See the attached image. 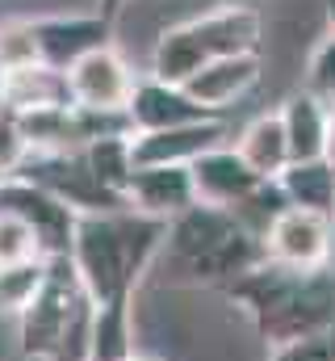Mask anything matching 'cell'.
Segmentation results:
<instances>
[{"mask_svg": "<svg viewBox=\"0 0 335 361\" xmlns=\"http://www.w3.org/2000/svg\"><path fill=\"white\" fill-rule=\"evenodd\" d=\"M235 152L244 156L251 173L260 180H277L293 160H289V139H285V122H281V109H268V114H255L248 126L235 135Z\"/></svg>", "mask_w": 335, "mask_h": 361, "instance_id": "obj_14", "label": "cell"}, {"mask_svg": "<svg viewBox=\"0 0 335 361\" xmlns=\"http://www.w3.org/2000/svg\"><path fill=\"white\" fill-rule=\"evenodd\" d=\"M268 361H335V332L306 336V341H289V345H277Z\"/></svg>", "mask_w": 335, "mask_h": 361, "instance_id": "obj_24", "label": "cell"}, {"mask_svg": "<svg viewBox=\"0 0 335 361\" xmlns=\"http://www.w3.org/2000/svg\"><path fill=\"white\" fill-rule=\"evenodd\" d=\"M193 177V193L201 206H218V210H235L251 189L260 185V177L244 164V156L235 152V143H218L206 156H197L189 164Z\"/></svg>", "mask_w": 335, "mask_h": 361, "instance_id": "obj_10", "label": "cell"}, {"mask_svg": "<svg viewBox=\"0 0 335 361\" xmlns=\"http://www.w3.org/2000/svg\"><path fill=\"white\" fill-rule=\"evenodd\" d=\"M25 261H46L38 235L8 210H0V269L8 265H25Z\"/></svg>", "mask_w": 335, "mask_h": 361, "instance_id": "obj_23", "label": "cell"}, {"mask_svg": "<svg viewBox=\"0 0 335 361\" xmlns=\"http://www.w3.org/2000/svg\"><path fill=\"white\" fill-rule=\"evenodd\" d=\"M218 143H231L222 118H206V122H189V126H172V130H147V135L130 139L134 169H156V164L189 169L197 156H206Z\"/></svg>", "mask_w": 335, "mask_h": 361, "instance_id": "obj_9", "label": "cell"}, {"mask_svg": "<svg viewBox=\"0 0 335 361\" xmlns=\"http://www.w3.org/2000/svg\"><path fill=\"white\" fill-rule=\"evenodd\" d=\"M34 34H38L42 63L55 72H68L84 55L109 47L113 21H105L101 13H68V17L55 13V17H34Z\"/></svg>", "mask_w": 335, "mask_h": 361, "instance_id": "obj_8", "label": "cell"}, {"mask_svg": "<svg viewBox=\"0 0 335 361\" xmlns=\"http://www.w3.org/2000/svg\"><path fill=\"white\" fill-rule=\"evenodd\" d=\"M260 34H264L260 8L231 0L222 8H210L201 17H189V21L164 30L151 51V76L168 80V85H189L201 68H210L218 59L260 51Z\"/></svg>", "mask_w": 335, "mask_h": 361, "instance_id": "obj_4", "label": "cell"}, {"mask_svg": "<svg viewBox=\"0 0 335 361\" xmlns=\"http://www.w3.org/2000/svg\"><path fill=\"white\" fill-rule=\"evenodd\" d=\"M0 97H4V109L25 118V114H42V109H68L72 105V92H68V76L38 63V68H25V72H13V76H0Z\"/></svg>", "mask_w": 335, "mask_h": 361, "instance_id": "obj_15", "label": "cell"}, {"mask_svg": "<svg viewBox=\"0 0 335 361\" xmlns=\"http://www.w3.org/2000/svg\"><path fill=\"white\" fill-rule=\"evenodd\" d=\"M0 118H4V97H0Z\"/></svg>", "mask_w": 335, "mask_h": 361, "instance_id": "obj_30", "label": "cell"}, {"mask_svg": "<svg viewBox=\"0 0 335 361\" xmlns=\"http://www.w3.org/2000/svg\"><path fill=\"white\" fill-rule=\"evenodd\" d=\"M327 105H319L310 92H293L281 105V122H285V139H289V160H323L327 152Z\"/></svg>", "mask_w": 335, "mask_h": 361, "instance_id": "obj_16", "label": "cell"}, {"mask_svg": "<svg viewBox=\"0 0 335 361\" xmlns=\"http://www.w3.org/2000/svg\"><path fill=\"white\" fill-rule=\"evenodd\" d=\"M327 17H331V34H335V0H327Z\"/></svg>", "mask_w": 335, "mask_h": 361, "instance_id": "obj_27", "label": "cell"}, {"mask_svg": "<svg viewBox=\"0 0 335 361\" xmlns=\"http://www.w3.org/2000/svg\"><path fill=\"white\" fill-rule=\"evenodd\" d=\"M227 290L251 315L268 349L335 332V269L293 273L264 261L260 269H251Z\"/></svg>", "mask_w": 335, "mask_h": 361, "instance_id": "obj_2", "label": "cell"}, {"mask_svg": "<svg viewBox=\"0 0 335 361\" xmlns=\"http://www.w3.org/2000/svg\"><path fill=\"white\" fill-rule=\"evenodd\" d=\"M96 302L88 298L72 257H51L30 307L17 315L25 361H88Z\"/></svg>", "mask_w": 335, "mask_h": 361, "instance_id": "obj_3", "label": "cell"}, {"mask_svg": "<svg viewBox=\"0 0 335 361\" xmlns=\"http://www.w3.org/2000/svg\"><path fill=\"white\" fill-rule=\"evenodd\" d=\"M130 139H134V135L96 139V143H88V147L80 152L84 169L92 173V180H96L109 197H118V202H122L130 177H134V147H130ZM122 206H126V202H122Z\"/></svg>", "mask_w": 335, "mask_h": 361, "instance_id": "obj_19", "label": "cell"}, {"mask_svg": "<svg viewBox=\"0 0 335 361\" xmlns=\"http://www.w3.org/2000/svg\"><path fill=\"white\" fill-rule=\"evenodd\" d=\"M38 63H42V51H38L34 21L30 17L0 21V76L25 72V68H38Z\"/></svg>", "mask_w": 335, "mask_h": 361, "instance_id": "obj_20", "label": "cell"}, {"mask_svg": "<svg viewBox=\"0 0 335 361\" xmlns=\"http://www.w3.org/2000/svg\"><path fill=\"white\" fill-rule=\"evenodd\" d=\"M331 227H335V210H331Z\"/></svg>", "mask_w": 335, "mask_h": 361, "instance_id": "obj_31", "label": "cell"}, {"mask_svg": "<svg viewBox=\"0 0 335 361\" xmlns=\"http://www.w3.org/2000/svg\"><path fill=\"white\" fill-rule=\"evenodd\" d=\"M130 361H156V357H139V353H134V357H130Z\"/></svg>", "mask_w": 335, "mask_h": 361, "instance_id": "obj_28", "label": "cell"}, {"mask_svg": "<svg viewBox=\"0 0 335 361\" xmlns=\"http://www.w3.org/2000/svg\"><path fill=\"white\" fill-rule=\"evenodd\" d=\"M164 244L168 223L147 219L130 206H118V210L76 219V235H72L68 257L80 273L88 298L101 307V302L134 298V286L151 269V261L164 252Z\"/></svg>", "mask_w": 335, "mask_h": 361, "instance_id": "obj_1", "label": "cell"}, {"mask_svg": "<svg viewBox=\"0 0 335 361\" xmlns=\"http://www.w3.org/2000/svg\"><path fill=\"white\" fill-rule=\"evenodd\" d=\"M302 92H310L319 105H327V114L335 109V34L327 30L319 42H315V51H310V59H306V72H302Z\"/></svg>", "mask_w": 335, "mask_h": 361, "instance_id": "obj_22", "label": "cell"}, {"mask_svg": "<svg viewBox=\"0 0 335 361\" xmlns=\"http://www.w3.org/2000/svg\"><path fill=\"white\" fill-rule=\"evenodd\" d=\"M68 92H72V105L76 109H96V114H126L130 97L139 76L130 72V63L109 47L84 55L80 63H72L68 72Z\"/></svg>", "mask_w": 335, "mask_h": 361, "instance_id": "obj_7", "label": "cell"}, {"mask_svg": "<svg viewBox=\"0 0 335 361\" xmlns=\"http://www.w3.org/2000/svg\"><path fill=\"white\" fill-rule=\"evenodd\" d=\"M122 202L147 219H160V223H172L176 214H184L189 206H197V193H193V177L189 169H168V164H156V169H134V177L126 185Z\"/></svg>", "mask_w": 335, "mask_h": 361, "instance_id": "obj_12", "label": "cell"}, {"mask_svg": "<svg viewBox=\"0 0 335 361\" xmlns=\"http://www.w3.org/2000/svg\"><path fill=\"white\" fill-rule=\"evenodd\" d=\"M4 177H8V173H4V164H0V185H4Z\"/></svg>", "mask_w": 335, "mask_h": 361, "instance_id": "obj_29", "label": "cell"}, {"mask_svg": "<svg viewBox=\"0 0 335 361\" xmlns=\"http://www.w3.org/2000/svg\"><path fill=\"white\" fill-rule=\"evenodd\" d=\"M130 114V126L134 135H147V130H172V126H189V122H206L214 114H206L184 85H168V80H156V76H143L134 85V97L126 105Z\"/></svg>", "mask_w": 335, "mask_h": 361, "instance_id": "obj_11", "label": "cell"}, {"mask_svg": "<svg viewBox=\"0 0 335 361\" xmlns=\"http://www.w3.org/2000/svg\"><path fill=\"white\" fill-rule=\"evenodd\" d=\"M134 357V298L101 302L92 315L88 361H130Z\"/></svg>", "mask_w": 335, "mask_h": 361, "instance_id": "obj_17", "label": "cell"}, {"mask_svg": "<svg viewBox=\"0 0 335 361\" xmlns=\"http://www.w3.org/2000/svg\"><path fill=\"white\" fill-rule=\"evenodd\" d=\"M335 257V227L327 214L315 210H285L268 231H264V261L293 273L331 269Z\"/></svg>", "mask_w": 335, "mask_h": 361, "instance_id": "obj_5", "label": "cell"}, {"mask_svg": "<svg viewBox=\"0 0 335 361\" xmlns=\"http://www.w3.org/2000/svg\"><path fill=\"white\" fill-rule=\"evenodd\" d=\"M46 277V261H25V265H8L0 269V315H21L30 307V298L38 294Z\"/></svg>", "mask_w": 335, "mask_h": 361, "instance_id": "obj_21", "label": "cell"}, {"mask_svg": "<svg viewBox=\"0 0 335 361\" xmlns=\"http://www.w3.org/2000/svg\"><path fill=\"white\" fill-rule=\"evenodd\" d=\"M323 160L335 169V109H331V118H327V152H323Z\"/></svg>", "mask_w": 335, "mask_h": 361, "instance_id": "obj_26", "label": "cell"}, {"mask_svg": "<svg viewBox=\"0 0 335 361\" xmlns=\"http://www.w3.org/2000/svg\"><path fill=\"white\" fill-rule=\"evenodd\" d=\"M260 85V51H248V55H231V59H218V63H210V68H201L184 92L206 109V114H222V109H231L239 97H248L251 89Z\"/></svg>", "mask_w": 335, "mask_h": 361, "instance_id": "obj_13", "label": "cell"}, {"mask_svg": "<svg viewBox=\"0 0 335 361\" xmlns=\"http://www.w3.org/2000/svg\"><path fill=\"white\" fill-rule=\"evenodd\" d=\"M239 4H251V0H239Z\"/></svg>", "mask_w": 335, "mask_h": 361, "instance_id": "obj_32", "label": "cell"}, {"mask_svg": "<svg viewBox=\"0 0 335 361\" xmlns=\"http://www.w3.org/2000/svg\"><path fill=\"white\" fill-rule=\"evenodd\" d=\"M0 210L17 214L38 235L46 261L72 252V235H76V219L80 214L63 197H55L51 189H42V185H34L25 177H4V185H0Z\"/></svg>", "mask_w": 335, "mask_h": 361, "instance_id": "obj_6", "label": "cell"}, {"mask_svg": "<svg viewBox=\"0 0 335 361\" xmlns=\"http://www.w3.org/2000/svg\"><path fill=\"white\" fill-rule=\"evenodd\" d=\"M126 4H130V0H96V13H101L105 21H118V13H122Z\"/></svg>", "mask_w": 335, "mask_h": 361, "instance_id": "obj_25", "label": "cell"}, {"mask_svg": "<svg viewBox=\"0 0 335 361\" xmlns=\"http://www.w3.org/2000/svg\"><path fill=\"white\" fill-rule=\"evenodd\" d=\"M281 193L293 210H315V214H327L335 210V169L327 160H302V164H289L281 177Z\"/></svg>", "mask_w": 335, "mask_h": 361, "instance_id": "obj_18", "label": "cell"}]
</instances>
